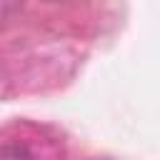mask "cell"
Wrapping results in <instances>:
<instances>
[]
</instances>
